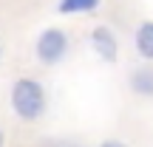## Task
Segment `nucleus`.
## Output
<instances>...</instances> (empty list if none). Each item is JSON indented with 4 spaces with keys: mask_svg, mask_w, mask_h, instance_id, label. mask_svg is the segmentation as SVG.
Listing matches in <instances>:
<instances>
[{
    "mask_svg": "<svg viewBox=\"0 0 153 147\" xmlns=\"http://www.w3.org/2000/svg\"><path fill=\"white\" fill-rule=\"evenodd\" d=\"M11 108H14V113L20 116V119H26V122L37 119V116L45 110V91H43V85L34 82V79L14 82V88H11Z\"/></svg>",
    "mask_w": 153,
    "mask_h": 147,
    "instance_id": "obj_1",
    "label": "nucleus"
},
{
    "mask_svg": "<svg viewBox=\"0 0 153 147\" xmlns=\"http://www.w3.org/2000/svg\"><path fill=\"white\" fill-rule=\"evenodd\" d=\"M65 51H68V37L60 31V28H48V31L40 34V40H37V57L45 62V65L60 62L62 57H65Z\"/></svg>",
    "mask_w": 153,
    "mask_h": 147,
    "instance_id": "obj_2",
    "label": "nucleus"
},
{
    "mask_svg": "<svg viewBox=\"0 0 153 147\" xmlns=\"http://www.w3.org/2000/svg\"><path fill=\"white\" fill-rule=\"evenodd\" d=\"M91 45H94V51H97L105 62H116V57H119V43H116V37H114L111 28H105V26L94 28Z\"/></svg>",
    "mask_w": 153,
    "mask_h": 147,
    "instance_id": "obj_3",
    "label": "nucleus"
},
{
    "mask_svg": "<svg viewBox=\"0 0 153 147\" xmlns=\"http://www.w3.org/2000/svg\"><path fill=\"white\" fill-rule=\"evenodd\" d=\"M136 51H139L142 60L153 62V20L139 23V28H136Z\"/></svg>",
    "mask_w": 153,
    "mask_h": 147,
    "instance_id": "obj_4",
    "label": "nucleus"
},
{
    "mask_svg": "<svg viewBox=\"0 0 153 147\" xmlns=\"http://www.w3.org/2000/svg\"><path fill=\"white\" fill-rule=\"evenodd\" d=\"M131 88L139 93V96H153V71L150 68H142L131 76Z\"/></svg>",
    "mask_w": 153,
    "mask_h": 147,
    "instance_id": "obj_5",
    "label": "nucleus"
},
{
    "mask_svg": "<svg viewBox=\"0 0 153 147\" xmlns=\"http://www.w3.org/2000/svg\"><path fill=\"white\" fill-rule=\"evenodd\" d=\"M99 0H60V11L65 14H76V11H94Z\"/></svg>",
    "mask_w": 153,
    "mask_h": 147,
    "instance_id": "obj_6",
    "label": "nucleus"
},
{
    "mask_svg": "<svg viewBox=\"0 0 153 147\" xmlns=\"http://www.w3.org/2000/svg\"><path fill=\"white\" fill-rule=\"evenodd\" d=\"M99 147H128L125 142H116V139H108L105 144H99Z\"/></svg>",
    "mask_w": 153,
    "mask_h": 147,
    "instance_id": "obj_7",
    "label": "nucleus"
},
{
    "mask_svg": "<svg viewBox=\"0 0 153 147\" xmlns=\"http://www.w3.org/2000/svg\"><path fill=\"white\" fill-rule=\"evenodd\" d=\"M45 147H79V144H71V142H51V144H45Z\"/></svg>",
    "mask_w": 153,
    "mask_h": 147,
    "instance_id": "obj_8",
    "label": "nucleus"
},
{
    "mask_svg": "<svg viewBox=\"0 0 153 147\" xmlns=\"http://www.w3.org/2000/svg\"><path fill=\"white\" fill-rule=\"evenodd\" d=\"M0 147H3V133H0Z\"/></svg>",
    "mask_w": 153,
    "mask_h": 147,
    "instance_id": "obj_9",
    "label": "nucleus"
}]
</instances>
